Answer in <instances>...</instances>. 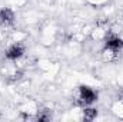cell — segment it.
<instances>
[{"instance_id": "277c9868", "label": "cell", "mask_w": 123, "mask_h": 122, "mask_svg": "<svg viewBox=\"0 0 123 122\" xmlns=\"http://www.w3.org/2000/svg\"><path fill=\"white\" fill-rule=\"evenodd\" d=\"M14 19V14L10 9H1L0 10V25H10Z\"/></svg>"}, {"instance_id": "5b68a950", "label": "cell", "mask_w": 123, "mask_h": 122, "mask_svg": "<svg viewBox=\"0 0 123 122\" xmlns=\"http://www.w3.org/2000/svg\"><path fill=\"white\" fill-rule=\"evenodd\" d=\"M96 115H97V111H96L94 108H86V109L83 111L85 119H93V118H96Z\"/></svg>"}, {"instance_id": "3957f363", "label": "cell", "mask_w": 123, "mask_h": 122, "mask_svg": "<svg viewBox=\"0 0 123 122\" xmlns=\"http://www.w3.org/2000/svg\"><path fill=\"white\" fill-rule=\"evenodd\" d=\"M123 47V39L119 36H109L106 37V49L113 50V52H119Z\"/></svg>"}, {"instance_id": "8992f818", "label": "cell", "mask_w": 123, "mask_h": 122, "mask_svg": "<svg viewBox=\"0 0 123 122\" xmlns=\"http://www.w3.org/2000/svg\"><path fill=\"white\" fill-rule=\"evenodd\" d=\"M122 98H123V93H122Z\"/></svg>"}, {"instance_id": "6da1fadb", "label": "cell", "mask_w": 123, "mask_h": 122, "mask_svg": "<svg viewBox=\"0 0 123 122\" xmlns=\"http://www.w3.org/2000/svg\"><path fill=\"white\" fill-rule=\"evenodd\" d=\"M79 99L83 105H90L97 99V93L89 86H79Z\"/></svg>"}, {"instance_id": "7a4b0ae2", "label": "cell", "mask_w": 123, "mask_h": 122, "mask_svg": "<svg viewBox=\"0 0 123 122\" xmlns=\"http://www.w3.org/2000/svg\"><path fill=\"white\" fill-rule=\"evenodd\" d=\"M23 55H25V47L22 45H19V43H14V45L9 46L7 50H6V58L10 59V61H17Z\"/></svg>"}]
</instances>
